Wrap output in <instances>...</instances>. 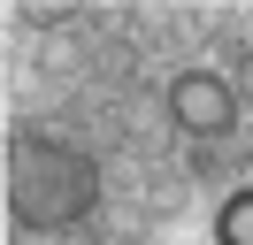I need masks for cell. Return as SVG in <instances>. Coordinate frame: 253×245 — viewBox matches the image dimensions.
<instances>
[{
	"mask_svg": "<svg viewBox=\"0 0 253 245\" xmlns=\"http://www.w3.org/2000/svg\"><path fill=\"white\" fill-rule=\"evenodd\" d=\"M100 207V161L54 130H8V214L16 230L62 238Z\"/></svg>",
	"mask_w": 253,
	"mask_h": 245,
	"instance_id": "obj_1",
	"label": "cell"
},
{
	"mask_svg": "<svg viewBox=\"0 0 253 245\" xmlns=\"http://www.w3.org/2000/svg\"><path fill=\"white\" fill-rule=\"evenodd\" d=\"M161 107H169V122L192 138V146H222V138L238 130V84L230 77H215V69H176L169 77V92H161Z\"/></svg>",
	"mask_w": 253,
	"mask_h": 245,
	"instance_id": "obj_2",
	"label": "cell"
},
{
	"mask_svg": "<svg viewBox=\"0 0 253 245\" xmlns=\"http://www.w3.org/2000/svg\"><path fill=\"white\" fill-rule=\"evenodd\" d=\"M215 245H253V184L222 192V207H215Z\"/></svg>",
	"mask_w": 253,
	"mask_h": 245,
	"instance_id": "obj_3",
	"label": "cell"
},
{
	"mask_svg": "<svg viewBox=\"0 0 253 245\" xmlns=\"http://www.w3.org/2000/svg\"><path fill=\"white\" fill-rule=\"evenodd\" d=\"M238 107H253V46H246V69H238Z\"/></svg>",
	"mask_w": 253,
	"mask_h": 245,
	"instance_id": "obj_4",
	"label": "cell"
}]
</instances>
